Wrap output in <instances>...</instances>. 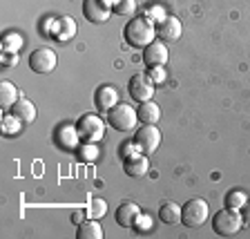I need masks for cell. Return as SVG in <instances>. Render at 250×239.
I'll return each mask as SVG.
<instances>
[{"label": "cell", "instance_id": "5bb4252c", "mask_svg": "<svg viewBox=\"0 0 250 239\" xmlns=\"http://www.w3.org/2000/svg\"><path fill=\"white\" fill-rule=\"evenodd\" d=\"M143 61L146 65H166L167 63V47L161 41H152L150 45L143 49Z\"/></svg>", "mask_w": 250, "mask_h": 239}, {"label": "cell", "instance_id": "52a82bcc", "mask_svg": "<svg viewBox=\"0 0 250 239\" xmlns=\"http://www.w3.org/2000/svg\"><path fill=\"white\" fill-rule=\"evenodd\" d=\"M58 65V56L56 52H52L49 47H38L34 52L29 54V67L31 72L36 74H49L54 72Z\"/></svg>", "mask_w": 250, "mask_h": 239}, {"label": "cell", "instance_id": "7a4b0ae2", "mask_svg": "<svg viewBox=\"0 0 250 239\" xmlns=\"http://www.w3.org/2000/svg\"><path fill=\"white\" fill-rule=\"evenodd\" d=\"M244 228V217H241V210L234 208H224L217 210V215L212 217V230L221 237H234Z\"/></svg>", "mask_w": 250, "mask_h": 239}, {"label": "cell", "instance_id": "cb8c5ba5", "mask_svg": "<svg viewBox=\"0 0 250 239\" xmlns=\"http://www.w3.org/2000/svg\"><path fill=\"white\" fill-rule=\"evenodd\" d=\"M112 9H114V14H119V16L134 18V14H136V0H114Z\"/></svg>", "mask_w": 250, "mask_h": 239}, {"label": "cell", "instance_id": "f1b7e54d", "mask_svg": "<svg viewBox=\"0 0 250 239\" xmlns=\"http://www.w3.org/2000/svg\"><path fill=\"white\" fill-rule=\"evenodd\" d=\"M146 16H147V18H150L152 22H161L163 18H166V14H163V9H159V7H150Z\"/></svg>", "mask_w": 250, "mask_h": 239}, {"label": "cell", "instance_id": "6da1fadb", "mask_svg": "<svg viewBox=\"0 0 250 239\" xmlns=\"http://www.w3.org/2000/svg\"><path fill=\"white\" fill-rule=\"evenodd\" d=\"M123 36L132 47L146 49V47L156 38V27L147 16H136V18H130L127 25L123 27Z\"/></svg>", "mask_w": 250, "mask_h": 239}, {"label": "cell", "instance_id": "5b68a950", "mask_svg": "<svg viewBox=\"0 0 250 239\" xmlns=\"http://www.w3.org/2000/svg\"><path fill=\"white\" fill-rule=\"evenodd\" d=\"M76 128H78V134H81V141H83V143H96V141H101L105 134L103 119H101L99 114H92V112L81 116Z\"/></svg>", "mask_w": 250, "mask_h": 239}, {"label": "cell", "instance_id": "ba28073f", "mask_svg": "<svg viewBox=\"0 0 250 239\" xmlns=\"http://www.w3.org/2000/svg\"><path fill=\"white\" fill-rule=\"evenodd\" d=\"M127 89H130V96L139 103H146V101H152L154 96V81H152L147 74H134L127 83Z\"/></svg>", "mask_w": 250, "mask_h": 239}, {"label": "cell", "instance_id": "f546056e", "mask_svg": "<svg viewBox=\"0 0 250 239\" xmlns=\"http://www.w3.org/2000/svg\"><path fill=\"white\" fill-rule=\"evenodd\" d=\"M0 61H2V65L11 67V65H16V61H18V54H16V52H5Z\"/></svg>", "mask_w": 250, "mask_h": 239}, {"label": "cell", "instance_id": "d4e9b609", "mask_svg": "<svg viewBox=\"0 0 250 239\" xmlns=\"http://www.w3.org/2000/svg\"><path fill=\"white\" fill-rule=\"evenodd\" d=\"M22 47V38L18 34H7L2 38V52H18Z\"/></svg>", "mask_w": 250, "mask_h": 239}, {"label": "cell", "instance_id": "484cf974", "mask_svg": "<svg viewBox=\"0 0 250 239\" xmlns=\"http://www.w3.org/2000/svg\"><path fill=\"white\" fill-rule=\"evenodd\" d=\"M21 125H22L21 121H18V119H16V116L9 112V114L2 119V132H5V134H9V136H14L16 132L21 130Z\"/></svg>", "mask_w": 250, "mask_h": 239}, {"label": "cell", "instance_id": "1f68e13d", "mask_svg": "<svg viewBox=\"0 0 250 239\" xmlns=\"http://www.w3.org/2000/svg\"><path fill=\"white\" fill-rule=\"evenodd\" d=\"M83 215H87V210H74V215H72V221L74 224H81V221H83Z\"/></svg>", "mask_w": 250, "mask_h": 239}, {"label": "cell", "instance_id": "8992f818", "mask_svg": "<svg viewBox=\"0 0 250 239\" xmlns=\"http://www.w3.org/2000/svg\"><path fill=\"white\" fill-rule=\"evenodd\" d=\"M132 143L136 146L139 152H143V154H152V152H156L159 143H161V130H159L156 125H141L139 130H136Z\"/></svg>", "mask_w": 250, "mask_h": 239}, {"label": "cell", "instance_id": "2e32d148", "mask_svg": "<svg viewBox=\"0 0 250 239\" xmlns=\"http://www.w3.org/2000/svg\"><path fill=\"white\" fill-rule=\"evenodd\" d=\"M76 36V22H74L72 16H61L56 22H54V36L61 43H67Z\"/></svg>", "mask_w": 250, "mask_h": 239}, {"label": "cell", "instance_id": "8fae6325", "mask_svg": "<svg viewBox=\"0 0 250 239\" xmlns=\"http://www.w3.org/2000/svg\"><path fill=\"white\" fill-rule=\"evenodd\" d=\"M94 105L99 112H109L114 105H119V92L114 85H101L94 92Z\"/></svg>", "mask_w": 250, "mask_h": 239}, {"label": "cell", "instance_id": "e0dca14e", "mask_svg": "<svg viewBox=\"0 0 250 239\" xmlns=\"http://www.w3.org/2000/svg\"><path fill=\"white\" fill-rule=\"evenodd\" d=\"M147 170H150V161H147V154H134L130 159H125V172L130 174V177L139 179V177H146Z\"/></svg>", "mask_w": 250, "mask_h": 239}, {"label": "cell", "instance_id": "83f0119b", "mask_svg": "<svg viewBox=\"0 0 250 239\" xmlns=\"http://www.w3.org/2000/svg\"><path fill=\"white\" fill-rule=\"evenodd\" d=\"M150 228H152L150 217L141 213V215H139V219H136V224H134V230H136V233H146V230H150Z\"/></svg>", "mask_w": 250, "mask_h": 239}, {"label": "cell", "instance_id": "4316f807", "mask_svg": "<svg viewBox=\"0 0 250 239\" xmlns=\"http://www.w3.org/2000/svg\"><path fill=\"white\" fill-rule=\"evenodd\" d=\"M147 76H150L154 83H163V81H166V65H150Z\"/></svg>", "mask_w": 250, "mask_h": 239}, {"label": "cell", "instance_id": "ffe728a7", "mask_svg": "<svg viewBox=\"0 0 250 239\" xmlns=\"http://www.w3.org/2000/svg\"><path fill=\"white\" fill-rule=\"evenodd\" d=\"M159 219L167 226L181 224V206L174 201H163L161 206H159Z\"/></svg>", "mask_w": 250, "mask_h": 239}, {"label": "cell", "instance_id": "277c9868", "mask_svg": "<svg viewBox=\"0 0 250 239\" xmlns=\"http://www.w3.org/2000/svg\"><path fill=\"white\" fill-rule=\"evenodd\" d=\"M107 123H109V128H114L116 132H130V130H134V125L139 123V116H136L134 108L119 103L107 112Z\"/></svg>", "mask_w": 250, "mask_h": 239}, {"label": "cell", "instance_id": "4dcf8cb0", "mask_svg": "<svg viewBox=\"0 0 250 239\" xmlns=\"http://www.w3.org/2000/svg\"><path fill=\"white\" fill-rule=\"evenodd\" d=\"M241 217H244V224H248L250 226V199L241 206Z\"/></svg>", "mask_w": 250, "mask_h": 239}, {"label": "cell", "instance_id": "603a6c76", "mask_svg": "<svg viewBox=\"0 0 250 239\" xmlns=\"http://www.w3.org/2000/svg\"><path fill=\"white\" fill-rule=\"evenodd\" d=\"M226 201V208H234V210H241L246 201H248V195L244 190H228V195L224 197Z\"/></svg>", "mask_w": 250, "mask_h": 239}, {"label": "cell", "instance_id": "4fadbf2b", "mask_svg": "<svg viewBox=\"0 0 250 239\" xmlns=\"http://www.w3.org/2000/svg\"><path fill=\"white\" fill-rule=\"evenodd\" d=\"M181 21L174 18V16H166L159 25H156V38H161V41H177L181 36Z\"/></svg>", "mask_w": 250, "mask_h": 239}, {"label": "cell", "instance_id": "9c48e42d", "mask_svg": "<svg viewBox=\"0 0 250 239\" xmlns=\"http://www.w3.org/2000/svg\"><path fill=\"white\" fill-rule=\"evenodd\" d=\"M112 0H85L83 2V14L89 22H107L112 16Z\"/></svg>", "mask_w": 250, "mask_h": 239}, {"label": "cell", "instance_id": "7402d4cb", "mask_svg": "<svg viewBox=\"0 0 250 239\" xmlns=\"http://www.w3.org/2000/svg\"><path fill=\"white\" fill-rule=\"evenodd\" d=\"M107 215V201L101 197H92L87 203V217L92 219H103Z\"/></svg>", "mask_w": 250, "mask_h": 239}, {"label": "cell", "instance_id": "ac0fdd59", "mask_svg": "<svg viewBox=\"0 0 250 239\" xmlns=\"http://www.w3.org/2000/svg\"><path fill=\"white\" fill-rule=\"evenodd\" d=\"M136 116H139V121L143 125H156L159 119H161V108L154 101H146V103H139Z\"/></svg>", "mask_w": 250, "mask_h": 239}, {"label": "cell", "instance_id": "7c38bea8", "mask_svg": "<svg viewBox=\"0 0 250 239\" xmlns=\"http://www.w3.org/2000/svg\"><path fill=\"white\" fill-rule=\"evenodd\" d=\"M139 215H141V208L134 201H123L119 208H116L114 217H116V224H119L121 228H134Z\"/></svg>", "mask_w": 250, "mask_h": 239}, {"label": "cell", "instance_id": "d6986e66", "mask_svg": "<svg viewBox=\"0 0 250 239\" xmlns=\"http://www.w3.org/2000/svg\"><path fill=\"white\" fill-rule=\"evenodd\" d=\"M76 237L78 239H103V228H101L99 219H83L78 224V230H76Z\"/></svg>", "mask_w": 250, "mask_h": 239}, {"label": "cell", "instance_id": "44dd1931", "mask_svg": "<svg viewBox=\"0 0 250 239\" xmlns=\"http://www.w3.org/2000/svg\"><path fill=\"white\" fill-rule=\"evenodd\" d=\"M21 96L22 94L18 92V87H16L11 81H2V83H0V108L2 109H11Z\"/></svg>", "mask_w": 250, "mask_h": 239}, {"label": "cell", "instance_id": "30bf717a", "mask_svg": "<svg viewBox=\"0 0 250 239\" xmlns=\"http://www.w3.org/2000/svg\"><path fill=\"white\" fill-rule=\"evenodd\" d=\"M54 141H56L62 150H76L78 143H81L78 128L76 125H69V123L61 125V128H56V132H54Z\"/></svg>", "mask_w": 250, "mask_h": 239}, {"label": "cell", "instance_id": "9a60e30c", "mask_svg": "<svg viewBox=\"0 0 250 239\" xmlns=\"http://www.w3.org/2000/svg\"><path fill=\"white\" fill-rule=\"evenodd\" d=\"M11 114L16 116V119L21 121L22 125H29L31 121L36 119V105L31 103L29 99H25V96H21V99L14 103V108L9 109Z\"/></svg>", "mask_w": 250, "mask_h": 239}, {"label": "cell", "instance_id": "3957f363", "mask_svg": "<svg viewBox=\"0 0 250 239\" xmlns=\"http://www.w3.org/2000/svg\"><path fill=\"white\" fill-rule=\"evenodd\" d=\"M208 215H210V208L206 199H201V197L188 199L181 206V224L186 228H199V226L206 224Z\"/></svg>", "mask_w": 250, "mask_h": 239}]
</instances>
